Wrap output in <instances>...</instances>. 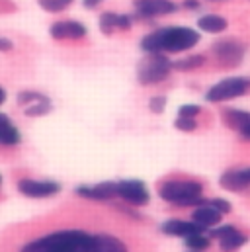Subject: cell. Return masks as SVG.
<instances>
[{
    "label": "cell",
    "instance_id": "obj_1",
    "mask_svg": "<svg viewBox=\"0 0 250 252\" xmlns=\"http://www.w3.org/2000/svg\"><path fill=\"white\" fill-rule=\"evenodd\" d=\"M199 33L191 28H160L145 35L141 47L145 53H182L199 43Z\"/></svg>",
    "mask_w": 250,
    "mask_h": 252
},
{
    "label": "cell",
    "instance_id": "obj_2",
    "mask_svg": "<svg viewBox=\"0 0 250 252\" xmlns=\"http://www.w3.org/2000/svg\"><path fill=\"white\" fill-rule=\"evenodd\" d=\"M20 252H92V235L78 229L55 231L28 243Z\"/></svg>",
    "mask_w": 250,
    "mask_h": 252
},
{
    "label": "cell",
    "instance_id": "obj_3",
    "mask_svg": "<svg viewBox=\"0 0 250 252\" xmlns=\"http://www.w3.org/2000/svg\"><path fill=\"white\" fill-rule=\"evenodd\" d=\"M160 199L178 205V207H189V205H201L203 199V186L197 180H166L158 186Z\"/></svg>",
    "mask_w": 250,
    "mask_h": 252
},
{
    "label": "cell",
    "instance_id": "obj_4",
    "mask_svg": "<svg viewBox=\"0 0 250 252\" xmlns=\"http://www.w3.org/2000/svg\"><path fill=\"white\" fill-rule=\"evenodd\" d=\"M172 61L164 57V53H147L137 68V78L143 86H153L166 80L172 72Z\"/></svg>",
    "mask_w": 250,
    "mask_h": 252
},
{
    "label": "cell",
    "instance_id": "obj_5",
    "mask_svg": "<svg viewBox=\"0 0 250 252\" xmlns=\"http://www.w3.org/2000/svg\"><path fill=\"white\" fill-rule=\"evenodd\" d=\"M249 90H250L249 76H229V78H223L221 82L213 84L207 90L205 100L211 102V104H221V102H229V100L241 98Z\"/></svg>",
    "mask_w": 250,
    "mask_h": 252
},
{
    "label": "cell",
    "instance_id": "obj_6",
    "mask_svg": "<svg viewBox=\"0 0 250 252\" xmlns=\"http://www.w3.org/2000/svg\"><path fill=\"white\" fill-rule=\"evenodd\" d=\"M245 53H247V45L239 39H219L215 45H213V55L215 59L221 64H227V66H237L245 59Z\"/></svg>",
    "mask_w": 250,
    "mask_h": 252
},
{
    "label": "cell",
    "instance_id": "obj_7",
    "mask_svg": "<svg viewBox=\"0 0 250 252\" xmlns=\"http://www.w3.org/2000/svg\"><path fill=\"white\" fill-rule=\"evenodd\" d=\"M118 197L131 207H141L151 201V193L141 180H122L118 182Z\"/></svg>",
    "mask_w": 250,
    "mask_h": 252
},
{
    "label": "cell",
    "instance_id": "obj_8",
    "mask_svg": "<svg viewBox=\"0 0 250 252\" xmlns=\"http://www.w3.org/2000/svg\"><path fill=\"white\" fill-rule=\"evenodd\" d=\"M18 106L24 110L26 116L30 118H39L51 112V100L39 92H20L18 94Z\"/></svg>",
    "mask_w": 250,
    "mask_h": 252
},
{
    "label": "cell",
    "instance_id": "obj_9",
    "mask_svg": "<svg viewBox=\"0 0 250 252\" xmlns=\"http://www.w3.org/2000/svg\"><path fill=\"white\" fill-rule=\"evenodd\" d=\"M49 33H51V37L55 41H64V39L78 41V39H84L88 35V30L78 20H61V22L51 24Z\"/></svg>",
    "mask_w": 250,
    "mask_h": 252
},
{
    "label": "cell",
    "instance_id": "obj_10",
    "mask_svg": "<svg viewBox=\"0 0 250 252\" xmlns=\"http://www.w3.org/2000/svg\"><path fill=\"white\" fill-rule=\"evenodd\" d=\"M18 191L24 193L26 197H51L55 193L61 191V184L51 182V180H31V178H24L18 182Z\"/></svg>",
    "mask_w": 250,
    "mask_h": 252
},
{
    "label": "cell",
    "instance_id": "obj_11",
    "mask_svg": "<svg viewBox=\"0 0 250 252\" xmlns=\"http://www.w3.org/2000/svg\"><path fill=\"white\" fill-rule=\"evenodd\" d=\"M135 8L141 18H158V16L174 14L180 6L172 0H137Z\"/></svg>",
    "mask_w": 250,
    "mask_h": 252
},
{
    "label": "cell",
    "instance_id": "obj_12",
    "mask_svg": "<svg viewBox=\"0 0 250 252\" xmlns=\"http://www.w3.org/2000/svg\"><path fill=\"white\" fill-rule=\"evenodd\" d=\"M76 193L94 201H112L118 197V182H100L96 186H78Z\"/></svg>",
    "mask_w": 250,
    "mask_h": 252
},
{
    "label": "cell",
    "instance_id": "obj_13",
    "mask_svg": "<svg viewBox=\"0 0 250 252\" xmlns=\"http://www.w3.org/2000/svg\"><path fill=\"white\" fill-rule=\"evenodd\" d=\"M223 122L231 129H235L243 139L250 141V112L227 108V110H223Z\"/></svg>",
    "mask_w": 250,
    "mask_h": 252
},
{
    "label": "cell",
    "instance_id": "obj_14",
    "mask_svg": "<svg viewBox=\"0 0 250 252\" xmlns=\"http://www.w3.org/2000/svg\"><path fill=\"white\" fill-rule=\"evenodd\" d=\"M221 217H223V213L219 209H215L209 201H203L201 205H195V209L191 211V221H195L203 229L217 227L221 223Z\"/></svg>",
    "mask_w": 250,
    "mask_h": 252
},
{
    "label": "cell",
    "instance_id": "obj_15",
    "mask_svg": "<svg viewBox=\"0 0 250 252\" xmlns=\"http://www.w3.org/2000/svg\"><path fill=\"white\" fill-rule=\"evenodd\" d=\"M160 229H162V233H166L170 237H182V239H188L197 233H205V229L201 225H197L195 221H180V219H170V221L162 223Z\"/></svg>",
    "mask_w": 250,
    "mask_h": 252
},
{
    "label": "cell",
    "instance_id": "obj_16",
    "mask_svg": "<svg viewBox=\"0 0 250 252\" xmlns=\"http://www.w3.org/2000/svg\"><path fill=\"white\" fill-rule=\"evenodd\" d=\"M221 186L229 191H243L250 188V168H235V170H227L221 176Z\"/></svg>",
    "mask_w": 250,
    "mask_h": 252
},
{
    "label": "cell",
    "instance_id": "obj_17",
    "mask_svg": "<svg viewBox=\"0 0 250 252\" xmlns=\"http://www.w3.org/2000/svg\"><path fill=\"white\" fill-rule=\"evenodd\" d=\"M92 252H129L122 239L108 235V233H96L92 235Z\"/></svg>",
    "mask_w": 250,
    "mask_h": 252
},
{
    "label": "cell",
    "instance_id": "obj_18",
    "mask_svg": "<svg viewBox=\"0 0 250 252\" xmlns=\"http://www.w3.org/2000/svg\"><path fill=\"white\" fill-rule=\"evenodd\" d=\"M131 26H133V20L127 14L104 12L100 16V30L104 33H112V32H118V30H129Z\"/></svg>",
    "mask_w": 250,
    "mask_h": 252
},
{
    "label": "cell",
    "instance_id": "obj_19",
    "mask_svg": "<svg viewBox=\"0 0 250 252\" xmlns=\"http://www.w3.org/2000/svg\"><path fill=\"white\" fill-rule=\"evenodd\" d=\"M22 141L20 131L16 129V126L10 122L8 116L0 114V145L2 147H14Z\"/></svg>",
    "mask_w": 250,
    "mask_h": 252
},
{
    "label": "cell",
    "instance_id": "obj_20",
    "mask_svg": "<svg viewBox=\"0 0 250 252\" xmlns=\"http://www.w3.org/2000/svg\"><path fill=\"white\" fill-rule=\"evenodd\" d=\"M227 26H229V22L219 14H205L197 20V28L207 33H221L227 30Z\"/></svg>",
    "mask_w": 250,
    "mask_h": 252
},
{
    "label": "cell",
    "instance_id": "obj_21",
    "mask_svg": "<svg viewBox=\"0 0 250 252\" xmlns=\"http://www.w3.org/2000/svg\"><path fill=\"white\" fill-rule=\"evenodd\" d=\"M247 243H249V237L235 227L229 235H225L223 239H219V249L223 252H237L241 247H245Z\"/></svg>",
    "mask_w": 250,
    "mask_h": 252
},
{
    "label": "cell",
    "instance_id": "obj_22",
    "mask_svg": "<svg viewBox=\"0 0 250 252\" xmlns=\"http://www.w3.org/2000/svg\"><path fill=\"white\" fill-rule=\"evenodd\" d=\"M186 241V247L189 251H195V252H201V251H207L209 245H211V239L205 235V233H197V235H191L184 239Z\"/></svg>",
    "mask_w": 250,
    "mask_h": 252
},
{
    "label": "cell",
    "instance_id": "obj_23",
    "mask_svg": "<svg viewBox=\"0 0 250 252\" xmlns=\"http://www.w3.org/2000/svg\"><path fill=\"white\" fill-rule=\"evenodd\" d=\"M203 63H205V57H203V55H189V57H184V59H180V61H174L172 66H174L176 70L186 72V70H193V68L201 66Z\"/></svg>",
    "mask_w": 250,
    "mask_h": 252
},
{
    "label": "cell",
    "instance_id": "obj_24",
    "mask_svg": "<svg viewBox=\"0 0 250 252\" xmlns=\"http://www.w3.org/2000/svg\"><path fill=\"white\" fill-rule=\"evenodd\" d=\"M37 2H39V6H41L45 12L55 14V12H62V10H66L74 0H37Z\"/></svg>",
    "mask_w": 250,
    "mask_h": 252
},
{
    "label": "cell",
    "instance_id": "obj_25",
    "mask_svg": "<svg viewBox=\"0 0 250 252\" xmlns=\"http://www.w3.org/2000/svg\"><path fill=\"white\" fill-rule=\"evenodd\" d=\"M174 126L178 127L180 131H193L195 127H197V122H195V118H184V116H178V120H176V124Z\"/></svg>",
    "mask_w": 250,
    "mask_h": 252
},
{
    "label": "cell",
    "instance_id": "obj_26",
    "mask_svg": "<svg viewBox=\"0 0 250 252\" xmlns=\"http://www.w3.org/2000/svg\"><path fill=\"white\" fill-rule=\"evenodd\" d=\"M199 114H201V108L195 104H186L178 110V116H184V118H197Z\"/></svg>",
    "mask_w": 250,
    "mask_h": 252
},
{
    "label": "cell",
    "instance_id": "obj_27",
    "mask_svg": "<svg viewBox=\"0 0 250 252\" xmlns=\"http://www.w3.org/2000/svg\"><path fill=\"white\" fill-rule=\"evenodd\" d=\"M149 108H151L155 114L164 112V108H166V98H164V96H155V98H151Z\"/></svg>",
    "mask_w": 250,
    "mask_h": 252
},
{
    "label": "cell",
    "instance_id": "obj_28",
    "mask_svg": "<svg viewBox=\"0 0 250 252\" xmlns=\"http://www.w3.org/2000/svg\"><path fill=\"white\" fill-rule=\"evenodd\" d=\"M209 203L215 207V209H219L223 215L225 213H229L231 211V203L227 201V199H221V197H215V199H209Z\"/></svg>",
    "mask_w": 250,
    "mask_h": 252
},
{
    "label": "cell",
    "instance_id": "obj_29",
    "mask_svg": "<svg viewBox=\"0 0 250 252\" xmlns=\"http://www.w3.org/2000/svg\"><path fill=\"white\" fill-rule=\"evenodd\" d=\"M12 47H14L12 39H8V37H2V35H0V51H10Z\"/></svg>",
    "mask_w": 250,
    "mask_h": 252
},
{
    "label": "cell",
    "instance_id": "obj_30",
    "mask_svg": "<svg viewBox=\"0 0 250 252\" xmlns=\"http://www.w3.org/2000/svg\"><path fill=\"white\" fill-rule=\"evenodd\" d=\"M182 6L188 8V10H197L199 8V0H184Z\"/></svg>",
    "mask_w": 250,
    "mask_h": 252
},
{
    "label": "cell",
    "instance_id": "obj_31",
    "mask_svg": "<svg viewBox=\"0 0 250 252\" xmlns=\"http://www.w3.org/2000/svg\"><path fill=\"white\" fill-rule=\"evenodd\" d=\"M102 0H84V6H88V8H94V6H98Z\"/></svg>",
    "mask_w": 250,
    "mask_h": 252
},
{
    "label": "cell",
    "instance_id": "obj_32",
    "mask_svg": "<svg viewBox=\"0 0 250 252\" xmlns=\"http://www.w3.org/2000/svg\"><path fill=\"white\" fill-rule=\"evenodd\" d=\"M4 100H6V92H4V88L0 86V106L4 104Z\"/></svg>",
    "mask_w": 250,
    "mask_h": 252
},
{
    "label": "cell",
    "instance_id": "obj_33",
    "mask_svg": "<svg viewBox=\"0 0 250 252\" xmlns=\"http://www.w3.org/2000/svg\"><path fill=\"white\" fill-rule=\"evenodd\" d=\"M0 184H2V176H0Z\"/></svg>",
    "mask_w": 250,
    "mask_h": 252
},
{
    "label": "cell",
    "instance_id": "obj_34",
    "mask_svg": "<svg viewBox=\"0 0 250 252\" xmlns=\"http://www.w3.org/2000/svg\"><path fill=\"white\" fill-rule=\"evenodd\" d=\"M189 252H195V251H189Z\"/></svg>",
    "mask_w": 250,
    "mask_h": 252
}]
</instances>
